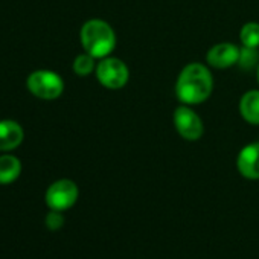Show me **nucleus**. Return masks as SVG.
Wrapping results in <instances>:
<instances>
[{"label":"nucleus","mask_w":259,"mask_h":259,"mask_svg":"<svg viewBox=\"0 0 259 259\" xmlns=\"http://www.w3.org/2000/svg\"><path fill=\"white\" fill-rule=\"evenodd\" d=\"M79 197V189L73 180L61 179L54 182L45 195V201L51 210H60L64 212L70 209Z\"/></svg>","instance_id":"39448f33"},{"label":"nucleus","mask_w":259,"mask_h":259,"mask_svg":"<svg viewBox=\"0 0 259 259\" xmlns=\"http://www.w3.org/2000/svg\"><path fill=\"white\" fill-rule=\"evenodd\" d=\"M25 133L16 120H0V151H13L23 142Z\"/></svg>","instance_id":"1a4fd4ad"},{"label":"nucleus","mask_w":259,"mask_h":259,"mask_svg":"<svg viewBox=\"0 0 259 259\" xmlns=\"http://www.w3.org/2000/svg\"><path fill=\"white\" fill-rule=\"evenodd\" d=\"M239 51H241V48H238L233 43H229V41L218 43L207 51L206 63L215 69H229V67L238 64Z\"/></svg>","instance_id":"0eeeda50"},{"label":"nucleus","mask_w":259,"mask_h":259,"mask_svg":"<svg viewBox=\"0 0 259 259\" xmlns=\"http://www.w3.org/2000/svg\"><path fill=\"white\" fill-rule=\"evenodd\" d=\"M239 40H241V45L245 48H257L259 46V23L248 22L242 25L239 31Z\"/></svg>","instance_id":"f8f14e48"},{"label":"nucleus","mask_w":259,"mask_h":259,"mask_svg":"<svg viewBox=\"0 0 259 259\" xmlns=\"http://www.w3.org/2000/svg\"><path fill=\"white\" fill-rule=\"evenodd\" d=\"M96 58L92 57L90 54L84 52L79 54L75 60H73V72L78 76H89L90 73H93L96 70Z\"/></svg>","instance_id":"ddd939ff"},{"label":"nucleus","mask_w":259,"mask_h":259,"mask_svg":"<svg viewBox=\"0 0 259 259\" xmlns=\"http://www.w3.org/2000/svg\"><path fill=\"white\" fill-rule=\"evenodd\" d=\"M95 75L99 84L108 90H120L130 79L128 66L116 57L101 58V61L96 64Z\"/></svg>","instance_id":"7ed1b4c3"},{"label":"nucleus","mask_w":259,"mask_h":259,"mask_svg":"<svg viewBox=\"0 0 259 259\" xmlns=\"http://www.w3.org/2000/svg\"><path fill=\"white\" fill-rule=\"evenodd\" d=\"M239 114L250 125H259V90H248L239 99Z\"/></svg>","instance_id":"9d476101"},{"label":"nucleus","mask_w":259,"mask_h":259,"mask_svg":"<svg viewBox=\"0 0 259 259\" xmlns=\"http://www.w3.org/2000/svg\"><path fill=\"white\" fill-rule=\"evenodd\" d=\"M26 87L34 96H37L40 99L52 101V99H57L63 95L64 81L57 72L35 70L28 76Z\"/></svg>","instance_id":"20e7f679"},{"label":"nucleus","mask_w":259,"mask_h":259,"mask_svg":"<svg viewBox=\"0 0 259 259\" xmlns=\"http://www.w3.org/2000/svg\"><path fill=\"white\" fill-rule=\"evenodd\" d=\"M174 126L180 138L189 142H195L203 138L204 135V125L201 117L191 108V105L182 104L180 107L176 108L174 116Z\"/></svg>","instance_id":"423d86ee"},{"label":"nucleus","mask_w":259,"mask_h":259,"mask_svg":"<svg viewBox=\"0 0 259 259\" xmlns=\"http://www.w3.org/2000/svg\"><path fill=\"white\" fill-rule=\"evenodd\" d=\"M213 90V78L203 63L185 66L176 81V96L185 105H200L206 102Z\"/></svg>","instance_id":"f257e3e1"},{"label":"nucleus","mask_w":259,"mask_h":259,"mask_svg":"<svg viewBox=\"0 0 259 259\" xmlns=\"http://www.w3.org/2000/svg\"><path fill=\"white\" fill-rule=\"evenodd\" d=\"M22 174V162L11 154L0 156V185H10Z\"/></svg>","instance_id":"9b49d317"},{"label":"nucleus","mask_w":259,"mask_h":259,"mask_svg":"<svg viewBox=\"0 0 259 259\" xmlns=\"http://www.w3.org/2000/svg\"><path fill=\"white\" fill-rule=\"evenodd\" d=\"M256 78H257V82H259V66H257V75H256Z\"/></svg>","instance_id":"dca6fc26"},{"label":"nucleus","mask_w":259,"mask_h":259,"mask_svg":"<svg viewBox=\"0 0 259 259\" xmlns=\"http://www.w3.org/2000/svg\"><path fill=\"white\" fill-rule=\"evenodd\" d=\"M45 224L49 230L55 232V230H60L63 226H64V217H63V212L60 210H51L46 218H45Z\"/></svg>","instance_id":"2eb2a0df"},{"label":"nucleus","mask_w":259,"mask_h":259,"mask_svg":"<svg viewBox=\"0 0 259 259\" xmlns=\"http://www.w3.org/2000/svg\"><path fill=\"white\" fill-rule=\"evenodd\" d=\"M238 172L247 180H259V142L241 148L236 157Z\"/></svg>","instance_id":"6e6552de"},{"label":"nucleus","mask_w":259,"mask_h":259,"mask_svg":"<svg viewBox=\"0 0 259 259\" xmlns=\"http://www.w3.org/2000/svg\"><path fill=\"white\" fill-rule=\"evenodd\" d=\"M238 66L242 70H251L259 66V52L257 48H245L242 46L239 51V60Z\"/></svg>","instance_id":"4468645a"},{"label":"nucleus","mask_w":259,"mask_h":259,"mask_svg":"<svg viewBox=\"0 0 259 259\" xmlns=\"http://www.w3.org/2000/svg\"><path fill=\"white\" fill-rule=\"evenodd\" d=\"M82 49L95 58H105L116 48L114 29L101 19L87 20L79 32Z\"/></svg>","instance_id":"f03ea898"}]
</instances>
